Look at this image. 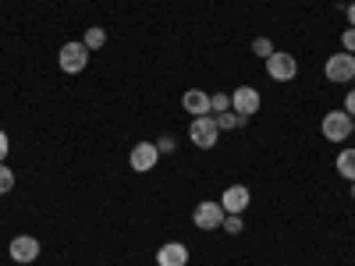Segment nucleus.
<instances>
[{
    "mask_svg": "<svg viewBox=\"0 0 355 266\" xmlns=\"http://www.w3.org/2000/svg\"><path fill=\"white\" fill-rule=\"evenodd\" d=\"M259 107H263V100H259V93H256L252 85H239V89L231 93V110H239V114L252 117Z\"/></svg>",
    "mask_w": 355,
    "mask_h": 266,
    "instance_id": "1a4fd4ad",
    "label": "nucleus"
},
{
    "mask_svg": "<svg viewBox=\"0 0 355 266\" xmlns=\"http://www.w3.org/2000/svg\"><path fill=\"white\" fill-rule=\"evenodd\" d=\"M252 53L259 57V61H266V57H274V43L266 36H259V39H252Z\"/></svg>",
    "mask_w": 355,
    "mask_h": 266,
    "instance_id": "f3484780",
    "label": "nucleus"
},
{
    "mask_svg": "<svg viewBox=\"0 0 355 266\" xmlns=\"http://www.w3.org/2000/svg\"><path fill=\"white\" fill-rule=\"evenodd\" d=\"M8 153H11V139H8V132H0V163L8 160Z\"/></svg>",
    "mask_w": 355,
    "mask_h": 266,
    "instance_id": "4be33fe9",
    "label": "nucleus"
},
{
    "mask_svg": "<svg viewBox=\"0 0 355 266\" xmlns=\"http://www.w3.org/2000/svg\"><path fill=\"white\" fill-rule=\"evenodd\" d=\"M224 110H231V93H214V96H210V114L217 117V114H224Z\"/></svg>",
    "mask_w": 355,
    "mask_h": 266,
    "instance_id": "dca6fc26",
    "label": "nucleus"
},
{
    "mask_svg": "<svg viewBox=\"0 0 355 266\" xmlns=\"http://www.w3.org/2000/svg\"><path fill=\"white\" fill-rule=\"evenodd\" d=\"M352 135H355V117H352Z\"/></svg>",
    "mask_w": 355,
    "mask_h": 266,
    "instance_id": "393cba45",
    "label": "nucleus"
},
{
    "mask_svg": "<svg viewBox=\"0 0 355 266\" xmlns=\"http://www.w3.org/2000/svg\"><path fill=\"white\" fill-rule=\"evenodd\" d=\"M224 206L220 202H210V199H206V202H199L196 206V210H192V224L199 227V231H217L220 224H224Z\"/></svg>",
    "mask_w": 355,
    "mask_h": 266,
    "instance_id": "423d86ee",
    "label": "nucleus"
},
{
    "mask_svg": "<svg viewBox=\"0 0 355 266\" xmlns=\"http://www.w3.org/2000/svg\"><path fill=\"white\" fill-rule=\"evenodd\" d=\"M220 227H224L227 234H242V227H245V220H242V213H227Z\"/></svg>",
    "mask_w": 355,
    "mask_h": 266,
    "instance_id": "6ab92c4d",
    "label": "nucleus"
},
{
    "mask_svg": "<svg viewBox=\"0 0 355 266\" xmlns=\"http://www.w3.org/2000/svg\"><path fill=\"white\" fill-rule=\"evenodd\" d=\"M15 188V170L8 163H0V195H8Z\"/></svg>",
    "mask_w": 355,
    "mask_h": 266,
    "instance_id": "a211bd4d",
    "label": "nucleus"
},
{
    "mask_svg": "<svg viewBox=\"0 0 355 266\" xmlns=\"http://www.w3.org/2000/svg\"><path fill=\"white\" fill-rule=\"evenodd\" d=\"M245 121H249V117H245V114H239V110H224V114H217V125H220V132L245 128Z\"/></svg>",
    "mask_w": 355,
    "mask_h": 266,
    "instance_id": "4468645a",
    "label": "nucleus"
},
{
    "mask_svg": "<svg viewBox=\"0 0 355 266\" xmlns=\"http://www.w3.org/2000/svg\"><path fill=\"white\" fill-rule=\"evenodd\" d=\"M128 163H132V170H135V174H150V170L160 163V150H157V142H135V145H132Z\"/></svg>",
    "mask_w": 355,
    "mask_h": 266,
    "instance_id": "0eeeda50",
    "label": "nucleus"
},
{
    "mask_svg": "<svg viewBox=\"0 0 355 266\" xmlns=\"http://www.w3.org/2000/svg\"><path fill=\"white\" fill-rule=\"evenodd\" d=\"M8 256L15 263H36L40 259V242L33 238V234H18V238H11V245H8Z\"/></svg>",
    "mask_w": 355,
    "mask_h": 266,
    "instance_id": "6e6552de",
    "label": "nucleus"
},
{
    "mask_svg": "<svg viewBox=\"0 0 355 266\" xmlns=\"http://www.w3.org/2000/svg\"><path fill=\"white\" fill-rule=\"evenodd\" d=\"M82 43L89 46V50H103L107 46V33H103V28H85V36H82Z\"/></svg>",
    "mask_w": 355,
    "mask_h": 266,
    "instance_id": "2eb2a0df",
    "label": "nucleus"
},
{
    "mask_svg": "<svg viewBox=\"0 0 355 266\" xmlns=\"http://www.w3.org/2000/svg\"><path fill=\"white\" fill-rule=\"evenodd\" d=\"M341 46H345L348 53H355V28H352V25H348L345 33H341Z\"/></svg>",
    "mask_w": 355,
    "mask_h": 266,
    "instance_id": "aec40b11",
    "label": "nucleus"
},
{
    "mask_svg": "<svg viewBox=\"0 0 355 266\" xmlns=\"http://www.w3.org/2000/svg\"><path fill=\"white\" fill-rule=\"evenodd\" d=\"M157 150H160V157H164V153H174V139H171V135H160V139H157Z\"/></svg>",
    "mask_w": 355,
    "mask_h": 266,
    "instance_id": "412c9836",
    "label": "nucleus"
},
{
    "mask_svg": "<svg viewBox=\"0 0 355 266\" xmlns=\"http://www.w3.org/2000/svg\"><path fill=\"white\" fill-rule=\"evenodd\" d=\"M182 107H185L192 117H206V114H210V96H206L202 89H189V93L182 96Z\"/></svg>",
    "mask_w": 355,
    "mask_h": 266,
    "instance_id": "f8f14e48",
    "label": "nucleus"
},
{
    "mask_svg": "<svg viewBox=\"0 0 355 266\" xmlns=\"http://www.w3.org/2000/svg\"><path fill=\"white\" fill-rule=\"evenodd\" d=\"M189 139L196 150H214V145L220 142V125H217V117L214 114H206V117H192V125H189Z\"/></svg>",
    "mask_w": 355,
    "mask_h": 266,
    "instance_id": "f257e3e1",
    "label": "nucleus"
},
{
    "mask_svg": "<svg viewBox=\"0 0 355 266\" xmlns=\"http://www.w3.org/2000/svg\"><path fill=\"white\" fill-rule=\"evenodd\" d=\"M266 75H270L274 82H291L295 75H299V61L284 50H274V57H266Z\"/></svg>",
    "mask_w": 355,
    "mask_h": 266,
    "instance_id": "39448f33",
    "label": "nucleus"
},
{
    "mask_svg": "<svg viewBox=\"0 0 355 266\" xmlns=\"http://www.w3.org/2000/svg\"><path fill=\"white\" fill-rule=\"evenodd\" d=\"M157 266H189V245L185 242H167L157 249Z\"/></svg>",
    "mask_w": 355,
    "mask_h": 266,
    "instance_id": "9d476101",
    "label": "nucleus"
},
{
    "mask_svg": "<svg viewBox=\"0 0 355 266\" xmlns=\"http://www.w3.org/2000/svg\"><path fill=\"white\" fill-rule=\"evenodd\" d=\"M352 199H355V181H352Z\"/></svg>",
    "mask_w": 355,
    "mask_h": 266,
    "instance_id": "a878e982",
    "label": "nucleus"
},
{
    "mask_svg": "<svg viewBox=\"0 0 355 266\" xmlns=\"http://www.w3.org/2000/svg\"><path fill=\"white\" fill-rule=\"evenodd\" d=\"M323 139L327 142H348L352 135V117L345 110H331V114H323Z\"/></svg>",
    "mask_w": 355,
    "mask_h": 266,
    "instance_id": "20e7f679",
    "label": "nucleus"
},
{
    "mask_svg": "<svg viewBox=\"0 0 355 266\" xmlns=\"http://www.w3.org/2000/svg\"><path fill=\"white\" fill-rule=\"evenodd\" d=\"M323 75H327V82H348V78H355V53H348V50L331 53L327 64H323Z\"/></svg>",
    "mask_w": 355,
    "mask_h": 266,
    "instance_id": "7ed1b4c3",
    "label": "nucleus"
},
{
    "mask_svg": "<svg viewBox=\"0 0 355 266\" xmlns=\"http://www.w3.org/2000/svg\"><path fill=\"white\" fill-rule=\"evenodd\" d=\"M249 188L245 185H227L224 195H220V206H224V213H245V206H249Z\"/></svg>",
    "mask_w": 355,
    "mask_h": 266,
    "instance_id": "9b49d317",
    "label": "nucleus"
},
{
    "mask_svg": "<svg viewBox=\"0 0 355 266\" xmlns=\"http://www.w3.org/2000/svg\"><path fill=\"white\" fill-rule=\"evenodd\" d=\"M341 107H345V114H348V117H355V85L348 89V96H345V103H341Z\"/></svg>",
    "mask_w": 355,
    "mask_h": 266,
    "instance_id": "5701e85b",
    "label": "nucleus"
},
{
    "mask_svg": "<svg viewBox=\"0 0 355 266\" xmlns=\"http://www.w3.org/2000/svg\"><path fill=\"white\" fill-rule=\"evenodd\" d=\"M338 174L345 177V181H355V150L352 145L338 153Z\"/></svg>",
    "mask_w": 355,
    "mask_h": 266,
    "instance_id": "ddd939ff",
    "label": "nucleus"
},
{
    "mask_svg": "<svg viewBox=\"0 0 355 266\" xmlns=\"http://www.w3.org/2000/svg\"><path fill=\"white\" fill-rule=\"evenodd\" d=\"M348 25L355 28V0H352V4H348Z\"/></svg>",
    "mask_w": 355,
    "mask_h": 266,
    "instance_id": "b1692460",
    "label": "nucleus"
},
{
    "mask_svg": "<svg viewBox=\"0 0 355 266\" xmlns=\"http://www.w3.org/2000/svg\"><path fill=\"white\" fill-rule=\"evenodd\" d=\"M57 64H61L64 75H78V71H85V64H89V46H85L82 39L64 43L61 53H57Z\"/></svg>",
    "mask_w": 355,
    "mask_h": 266,
    "instance_id": "f03ea898",
    "label": "nucleus"
}]
</instances>
